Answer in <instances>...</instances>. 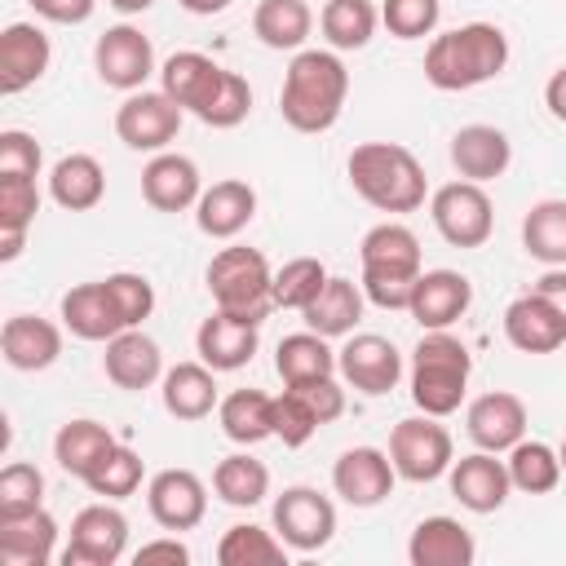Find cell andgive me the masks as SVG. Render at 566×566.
<instances>
[{"label": "cell", "instance_id": "1", "mask_svg": "<svg viewBox=\"0 0 566 566\" xmlns=\"http://www.w3.org/2000/svg\"><path fill=\"white\" fill-rule=\"evenodd\" d=\"M345 97H349V71L336 57V49H296L279 88V111L287 128L327 133L340 119Z\"/></svg>", "mask_w": 566, "mask_h": 566}, {"label": "cell", "instance_id": "2", "mask_svg": "<svg viewBox=\"0 0 566 566\" xmlns=\"http://www.w3.org/2000/svg\"><path fill=\"white\" fill-rule=\"evenodd\" d=\"M509 66V35L495 22H464L442 31L424 49V80L442 93L478 88Z\"/></svg>", "mask_w": 566, "mask_h": 566}, {"label": "cell", "instance_id": "3", "mask_svg": "<svg viewBox=\"0 0 566 566\" xmlns=\"http://www.w3.org/2000/svg\"><path fill=\"white\" fill-rule=\"evenodd\" d=\"M349 186L380 212H416L424 203V168L398 142H363L345 159Z\"/></svg>", "mask_w": 566, "mask_h": 566}, {"label": "cell", "instance_id": "4", "mask_svg": "<svg viewBox=\"0 0 566 566\" xmlns=\"http://www.w3.org/2000/svg\"><path fill=\"white\" fill-rule=\"evenodd\" d=\"M363 256V296L380 310H407L420 279V239L402 221H380L358 243Z\"/></svg>", "mask_w": 566, "mask_h": 566}, {"label": "cell", "instance_id": "5", "mask_svg": "<svg viewBox=\"0 0 566 566\" xmlns=\"http://www.w3.org/2000/svg\"><path fill=\"white\" fill-rule=\"evenodd\" d=\"M469 371H473V358L464 340H455L447 327L424 332L411 349V402L424 416H438V420L451 416L464 398Z\"/></svg>", "mask_w": 566, "mask_h": 566}, {"label": "cell", "instance_id": "6", "mask_svg": "<svg viewBox=\"0 0 566 566\" xmlns=\"http://www.w3.org/2000/svg\"><path fill=\"white\" fill-rule=\"evenodd\" d=\"M208 292L217 310H230L248 323H265L274 310V270L256 248H221L208 261Z\"/></svg>", "mask_w": 566, "mask_h": 566}, {"label": "cell", "instance_id": "7", "mask_svg": "<svg viewBox=\"0 0 566 566\" xmlns=\"http://www.w3.org/2000/svg\"><path fill=\"white\" fill-rule=\"evenodd\" d=\"M429 217L451 248H482L495 230V208L478 181H447L429 199Z\"/></svg>", "mask_w": 566, "mask_h": 566}, {"label": "cell", "instance_id": "8", "mask_svg": "<svg viewBox=\"0 0 566 566\" xmlns=\"http://www.w3.org/2000/svg\"><path fill=\"white\" fill-rule=\"evenodd\" d=\"M389 460L398 478L407 482H433L451 469V433L438 424V416H407L389 433Z\"/></svg>", "mask_w": 566, "mask_h": 566}, {"label": "cell", "instance_id": "9", "mask_svg": "<svg viewBox=\"0 0 566 566\" xmlns=\"http://www.w3.org/2000/svg\"><path fill=\"white\" fill-rule=\"evenodd\" d=\"M181 115H186V111H181L164 88H159V93L137 88V93H128L124 106L115 111V133H119V142H124L128 150H150V155H159V150H168V142H177Z\"/></svg>", "mask_w": 566, "mask_h": 566}, {"label": "cell", "instance_id": "10", "mask_svg": "<svg viewBox=\"0 0 566 566\" xmlns=\"http://www.w3.org/2000/svg\"><path fill=\"white\" fill-rule=\"evenodd\" d=\"M274 531L296 553H318L336 535V504L314 486H287L274 500Z\"/></svg>", "mask_w": 566, "mask_h": 566}, {"label": "cell", "instance_id": "11", "mask_svg": "<svg viewBox=\"0 0 566 566\" xmlns=\"http://www.w3.org/2000/svg\"><path fill=\"white\" fill-rule=\"evenodd\" d=\"M128 548V517L102 500L75 513L71 544L62 548V566H115Z\"/></svg>", "mask_w": 566, "mask_h": 566}, {"label": "cell", "instance_id": "12", "mask_svg": "<svg viewBox=\"0 0 566 566\" xmlns=\"http://www.w3.org/2000/svg\"><path fill=\"white\" fill-rule=\"evenodd\" d=\"M93 66H97V80L106 88H119V93H137L150 75H155V49H150V35H142L137 27L119 22V27H106L93 44Z\"/></svg>", "mask_w": 566, "mask_h": 566}, {"label": "cell", "instance_id": "13", "mask_svg": "<svg viewBox=\"0 0 566 566\" xmlns=\"http://www.w3.org/2000/svg\"><path fill=\"white\" fill-rule=\"evenodd\" d=\"M336 371L345 376V385H354L358 394H389L398 380H402V354L394 340L376 336V332H363V336H349L340 349H336Z\"/></svg>", "mask_w": 566, "mask_h": 566}, {"label": "cell", "instance_id": "14", "mask_svg": "<svg viewBox=\"0 0 566 566\" xmlns=\"http://www.w3.org/2000/svg\"><path fill=\"white\" fill-rule=\"evenodd\" d=\"M394 478H398L394 460H389L385 451H376V447H349V451H340L336 464H332V486H336V495H340L345 504H354V509H376V504H385L389 491H394Z\"/></svg>", "mask_w": 566, "mask_h": 566}, {"label": "cell", "instance_id": "15", "mask_svg": "<svg viewBox=\"0 0 566 566\" xmlns=\"http://www.w3.org/2000/svg\"><path fill=\"white\" fill-rule=\"evenodd\" d=\"M146 504L164 531H195L208 513V486L190 469H159L146 486Z\"/></svg>", "mask_w": 566, "mask_h": 566}, {"label": "cell", "instance_id": "16", "mask_svg": "<svg viewBox=\"0 0 566 566\" xmlns=\"http://www.w3.org/2000/svg\"><path fill=\"white\" fill-rule=\"evenodd\" d=\"M464 429L482 451L500 455V451H509V447H517L526 438V402L517 394H509V389H491V394L469 402Z\"/></svg>", "mask_w": 566, "mask_h": 566}, {"label": "cell", "instance_id": "17", "mask_svg": "<svg viewBox=\"0 0 566 566\" xmlns=\"http://www.w3.org/2000/svg\"><path fill=\"white\" fill-rule=\"evenodd\" d=\"M469 305H473V283L460 270H420L407 314L424 332H438V327H451L455 318H464Z\"/></svg>", "mask_w": 566, "mask_h": 566}, {"label": "cell", "instance_id": "18", "mask_svg": "<svg viewBox=\"0 0 566 566\" xmlns=\"http://www.w3.org/2000/svg\"><path fill=\"white\" fill-rule=\"evenodd\" d=\"M447 478H451V495H455L469 513H495V509L509 500V491H513L509 464L495 460V451H482V447H478L473 455L451 460Z\"/></svg>", "mask_w": 566, "mask_h": 566}, {"label": "cell", "instance_id": "19", "mask_svg": "<svg viewBox=\"0 0 566 566\" xmlns=\"http://www.w3.org/2000/svg\"><path fill=\"white\" fill-rule=\"evenodd\" d=\"M49 35L35 22H9L0 31V93L13 97L22 88H31L44 71H49Z\"/></svg>", "mask_w": 566, "mask_h": 566}, {"label": "cell", "instance_id": "20", "mask_svg": "<svg viewBox=\"0 0 566 566\" xmlns=\"http://www.w3.org/2000/svg\"><path fill=\"white\" fill-rule=\"evenodd\" d=\"M199 195H203L199 168H195V159H186L177 150H159L142 168V199L155 212H186L199 203Z\"/></svg>", "mask_w": 566, "mask_h": 566}, {"label": "cell", "instance_id": "21", "mask_svg": "<svg viewBox=\"0 0 566 566\" xmlns=\"http://www.w3.org/2000/svg\"><path fill=\"white\" fill-rule=\"evenodd\" d=\"M256 327H261V323H248V318H239V314H230V310H217V314H208V318L199 323L195 349H199V358H203L212 371H239V367L252 363V354H256Z\"/></svg>", "mask_w": 566, "mask_h": 566}, {"label": "cell", "instance_id": "22", "mask_svg": "<svg viewBox=\"0 0 566 566\" xmlns=\"http://www.w3.org/2000/svg\"><path fill=\"white\" fill-rule=\"evenodd\" d=\"M102 367H106V380L119 385V389H150L155 380H164V354L159 345L142 332V327H124L119 336L106 340V354H102Z\"/></svg>", "mask_w": 566, "mask_h": 566}, {"label": "cell", "instance_id": "23", "mask_svg": "<svg viewBox=\"0 0 566 566\" xmlns=\"http://www.w3.org/2000/svg\"><path fill=\"white\" fill-rule=\"evenodd\" d=\"M221 80H226V66H217L208 53H195V49H181V53H172V57L159 66V88H164L181 111H190V115H199V111L217 97Z\"/></svg>", "mask_w": 566, "mask_h": 566}, {"label": "cell", "instance_id": "24", "mask_svg": "<svg viewBox=\"0 0 566 566\" xmlns=\"http://www.w3.org/2000/svg\"><path fill=\"white\" fill-rule=\"evenodd\" d=\"M0 354L13 371H44L62 354V332L40 314H9L0 327Z\"/></svg>", "mask_w": 566, "mask_h": 566}, {"label": "cell", "instance_id": "25", "mask_svg": "<svg viewBox=\"0 0 566 566\" xmlns=\"http://www.w3.org/2000/svg\"><path fill=\"white\" fill-rule=\"evenodd\" d=\"M252 217H256V190L239 177L212 181L195 203V226L208 239H234L239 230H248Z\"/></svg>", "mask_w": 566, "mask_h": 566}, {"label": "cell", "instance_id": "26", "mask_svg": "<svg viewBox=\"0 0 566 566\" xmlns=\"http://www.w3.org/2000/svg\"><path fill=\"white\" fill-rule=\"evenodd\" d=\"M513 159V146L504 137V128L495 124H464L455 137H451V164L464 181H495Z\"/></svg>", "mask_w": 566, "mask_h": 566}, {"label": "cell", "instance_id": "27", "mask_svg": "<svg viewBox=\"0 0 566 566\" xmlns=\"http://www.w3.org/2000/svg\"><path fill=\"white\" fill-rule=\"evenodd\" d=\"M504 336L522 354H553L566 345V323L553 314L548 301H539L535 292H522L504 310Z\"/></svg>", "mask_w": 566, "mask_h": 566}, {"label": "cell", "instance_id": "28", "mask_svg": "<svg viewBox=\"0 0 566 566\" xmlns=\"http://www.w3.org/2000/svg\"><path fill=\"white\" fill-rule=\"evenodd\" d=\"M411 566H473L478 544L455 517H424L407 539Z\"/></svg>", "mask_w": 566, "mask_h": 566}, {"label": "cell", "instance_id": "29", "mask_svg": "<svg viewBox=\"0 0 566 566\" xmlns=\"http://www.w3.org/2000/svg\"><path fill=\"white\" fill-rule=\"evenodd\" d=\"M363 305H367L363 283L332 274V279L323 283V292L301 310V318H305V327H310V332H318V336H327V340H332V336H349V332L358 327Z\"/></svg>", "mask_w": 566, "mask_h": 566}, {"label": "cell", "instance_id": "30", "mask_svg": "<svg viewBox=\"0 0 566 566\" xmlns=\"http://www.w3.org/2000/svg\"><path fill=\"white\" fill-rule=\"evenodd\" d=\"M57 544V522L49 509L0 517V562L4 566H44Z\"/></svg>", "mask_w": 566, "mask_h": 566}, {"label": "cell", "instance_id": "31", "mask_svg": "<svg viewBox=\"0 0 566 566\" xmlns=\"http://www.w3.org/2000/svg\"><path fill=\"white\" fill-rule=\"evenodd\" d=\"M62 323L80 336V340H111L124 332V318L106 292V283H80L62 296Z\"/></svg>", "mask_w": 566, "mask_h": 566}, {"label": "cell", "instance_id": "32", "mask_svg": "<svg viewBox=\"0 0 566 566\" xmlns=\"http://www.w3.org/2000/svg\"><path fill=\"white\" fill-rule=\"evenodd\" d=\"M49 195H53V203L66 208V212H88V208H97L102 195H106V172H102V164H97L93 155H84V150L62 155V159L53 164V172H49Z\"/></svg>", "mask_w": 566, "mask_h": 566}, {"label": "cell", "instance_id": "33", "mask_svg": "<svg viewBox=\"0 0 566 566\" xmlns=\"http://www.w3.org/2000/svg\"><path fill=\"white\" fill-rule=\"evenodd\" d=\"M164 411L177 416V420H203L212 407H217V376L212 367L199 358V363H177L164 371Z\"/></svg>", "mask_w": 566, "mask_h": 566}, {"label": "cell", "instance_id": "34", "mask_svg": "<svg viewBox=\"0 0 566 566\" xmlns=\"http://www.w3.org/2000/svg\"><path fill=\"white\" fill-rule=\"evenodd\" d=\"M217 420L230 442L256 447V442L274 438V398L261 389H234L217 402Z\"/></svg>", "mask_w": 566, "mask_h": 566}, {"label": "cell", "instance_id": "35", "mask_svg": "<svg viewBox=\"0 0 566 566\" xmlns=\"http://www.w3.org/2000/svg\"><path fill=\"white\" fill-rule=\"evenodd\" d=\"M274 371L283 385H310V380H323V376H336V349L327 345V336L318 332H292L279 340V354H274Z\"/></svg>", "mask_w": 566, "mask_h": 566}, {"label": "cell", "instance_id": "36", "mask_svg": "<svg viewBox=\"0 0 566 566\" xmlns=\"http://www.w3.org/2000/svg\"><path fill=\"white\" fill-rule=\"evenodd\" d=\"M111 447H115V433L106 424H97V420H66L57 429V438H53V460H57L62 473L84 482L102 464V455Z\"/></svg>", "mask_w": 566, "mask_h": 566}, {"label": "cell", "instance_id": "37", "mask_svg": "<svg viewBox=\"0 0 566 566\" xmlns=\"http://www.w3.org/2000/svg\"><path fill=\"white\" fill-rule=\"evenodd\" d=\"M252 31L265 49H301L314 31V13L305 0H261L252 13Z\"/></svg>", "mask_w": 566, "mask_h": 566}, {"label": "cell", "instance_id": "38", "mask_svg": "<svg viewBox=\"0 0 566 566\" xmlns=\"http://www.w3.org/2000/svg\"><path fill=\"white\" fill-rule=\"evenodd\" d=\"M522 248L544 265H566V199H539L526 208Z\"/></svg>", "mask_w": 566, "mask_h": 566}, {"label": "cell", "instance_id": "39", "mask_svg": "<svg viewBox=\"0 0 566 566\" xmlns=\"http://www.w3.org/2000/svg\"><path fill=\"white\" fill-rule=\"evenodd\" d=\"M212 491L230 509H252L270 495V469L261 460H252L248 451H234L212 469Z\"/></svg>", "mask_w": 566, "mask_h": 566}, {"label": "cell", "instance_id": "40", "mask_svg": "<svg viewBox=\"0 0 566 566\" xmlns=\"http://www.w3.org/2000/svg\"><path fill=\"white\" fill-rule=\"evenodd\" d=\"M376 22H380V9H376L371 0H327L323 13H318L323 40H327L336 53L363 49V44L376 35Z\"/></svg>", "mask_w": 566, "mask_h": 566}, {"label": "cell", "instance_id": "41", "mask_svg": "<svg viewBox=\"0 0 566 566\" xmlns=\"http://www.w3.org/2000/svg\"><path fill=\"white\" fill-rule=\"evenodd\" d=\"M217 562L221 566H287V544L279 539V531L239 522V526H230L221 535Z\"/></svg>", "mask_w": 566, "mask_h": 566}, {"label": "cell", "instance_id": "42", "mask_svg": "<svg viewBox=\"0 0 566 566\" xmlns=\"http://www.w3.org/2000/svg\"><path fill=\"white\" fill-rule=\"evenodd\" d=\"M509 482H513V491H522V495H548L557 482H562V455L548 447V442H517V447H509Z\"/></svg>", "mask_w": 566, "mask_h": 566}, {"label": "cell", "instance_id": "43", "mask_svg": "<svg viewBox=\"0 0 566 566\" xmlns=\"http://www.w3.org/2000/svg\"><path fill=\"white\" fill-rule=\"evenodd\" d=\"M142 478H146L142 455H137L133 447L115 442V447L102 455V464L84 478V486H88L93 495H102V500H128V495L142 486Z\"/></svg>", "mask_w": 566, "mask_h": 566}, {"label": "cell", "instance_id": "44", "mask_svg": "<svg viewBox=\"0 0 566 566\" xmlns=\"http://www.w3.org/2000/svg\"><path fill=\"white\" fill-rule=\"evenodd\" d=\"M327 265L318 256H292L283 270H274V305L279 310H305L323 283H327Z\"/></svg>", "mask_w": 566, "mask_h": 566}, {"label": "cell", "instance_id": "45", "mask_svg": "<svg viewBox=\"0 0 566 566\" xmlns=\"http://www.w3.org/2000/svg\"><path fill=\"white\" fill-rule=\"evenodd\" d=\"M44 509V473L27 460L0 469V517H22Z\"/></svg>", "mask_w": 566, "mask_h": 566}, {"label": "cell", "instance_id": "46", "mask_svg": "<svg viewBox=\"0 0 566 566\" xmlns=\"http://www.w3.org/2000/svg\"><path fill=\"white\" fill-rule=\"evenodd\" d=\"M102 283H106V292H111V301H115L124 327H142V323L150 318V310H155V287H150L146 274L119 270V274H106Z\"/></svg>", "mask_w": 566, "mask_h": 566}, {"label": "cell", "instance_id": "47", "mask_svg": "<svg viewBox=\"0 0 566 566\" xmlns=\"http://www.w3.org/2000/svg\"><path fill=\"white\" fill-rule=\"evenodd\" d=\"M314 429H318V416H314L310 398L287 385L274 398V438H283V447H305L314 438Z\"/></svg>", "mask_w": 566, "mask_h": 566}, {"label": "cell", "instance_id": "48", "mask_svg": "<svg viewBox=\"0 0 566 566\" xmlns=\"http://www.w3.org/2000/svg\"><path fill=\"white\" fill-rule=\"evenodd\" d=\"M442 4L438 0H385L380 4V22L389 27V35L398 40H420L438 27Z\"/></svg>", "mask_w": 566, "mask_h": 566}, {"label": "cell", "instance_id": "49", "mask_svg": "<svg viewBox=\"0 0 566 566\" xmlns=\"http://www.w3.org/2000/svg\"><path fill=\"white\" fill-rule=\"evenodd\" d=\"M248 111H252V88H248V80H243L239 71H226L217 97L199 111V119H203L208 128H234V124L248 119Z\"/></svg>", "mask_w": 566, "mask_h": 566}, {"label": "cell", "instance_id": "50", "mask_svg": "<svg viewBox=\"0 0 566 566\" xmlns=\"http://www.w3.org/2000/svg\"><path fill=\"white\" fill-rule=\"evenodd\" d=\"M40 212L35 177H0V230H31Z\"/></svg>", "mask_w": 566, "mask_h": 566}, {"label": "cell", "instance_id": "51", "mask_svg": "<svg viewBox=\"0 0 566 566\" xmlns=\"http://www.w3.org/2000/svg\"><path fill=\"white\" fill-rule=\"evenodd\" d=\"M40 142L22 128L0 133V177H40Z\"/></svg>", "mask_w": 566, "mask_h": 566}, {"label": "cell", "instance_id": "52", "mask_svg": "<svg viewBox=\"0 0 566 566\" xmlns=\"http://www.w3.org/2000/svg\"><path fill=\"white\" fill-rule=\"evenodd\" d=\"M292 389H301V394L310 398L318 424H332V420L345 411V389L336 385V376H323V380H310V385H292Z\"/></svg>", "mask_w": 566, "mask_h": 566}, {"label": "cell", "instance_id": "53", "mask_svg": "<svg viewBox=\"0 0 566 566\" xmlns=\"http://www.w3.org/2000/svg\"><path fill=\"white\" fill-rule=\"evenodd\" d=\"M31 9L44 18V22H57V27H80L93 18L97 0H31Z\"/></svg>", "mask_w": 566, "mask_h": 566}, {"label": "cell", "instance_id": "54", "mask_svg": "<svg viewBox=\"0 0 566 566\" xmlns=\"http://www.w3.org/2000/svg\"><path fill=\"white\" fill-rule=\"evenodd\" d=\"M133 562H137V566H150V562L186 566V562H190V548H186L177 535H164V539H150V544H142V548L133 553Z\"/></svg>", "mask_w": 566, "mask_h": 566}, {"label": "cell", "instance_id": "55", "mask_svg": "<svg viewBox=\"0 0 566 566\" xmlns=\"http://www.w3.org/2000/svg\"><path fill=\"white\" fill-rule=\"evenodd\" d=\"M531 292H535L539 301H548V305H553V314L566 323V270H562V265H548V270L531 283Z\"/></svg>", "mask_w": 566, "mask_h": 566}, {"label": "cell", "instance_id": "56", "mask_svg": "<svg viewBox=\"0 0 566 566\" xmlns=\"http://www.w3.org/2000/svg\"><path fill=\"white\" fill-rule=\"evenodd\" d=\"M544 106L553 111V119L566 124V66H557V71L548 75V84H544Z\"/></svg>", "mask_w": 566, "mask_h": 566}, {"label": "cell", "instance_id": "57", "mask_svg": "<svg viewBox=\"0 0 566 566\" xmlns=\"http://www.w3.org/2000/svg\"><path fill=\"white\" fill-rule=\"evenodd\" d=\"M186 13H199V18H212V13H221V9H230V0H177Z\"/></svg>", "mask_w": 566, "mask_h": 566}, {"label": "cell", "instance_id": "58", "mask_svg": "<svg viewBox=\"0 0 566 566\" xmlns=\"http://www.w3.org/2000/svg\"><path fill=\"white\" fill-rule=\"evenodd\" d=\"M155 0H111V9L115 13H124V18H133V13H146Z\"/></svg>", "mask_w": 566, "mask_h": 566}, {"label": "cell", "instance_id": "59", "mask_svg": "<svg viewBox=\"0 0 566 566\" xmlns=\"http://www.w3.org/2000/svg\"><path fill=\"white\" fill-rule=\"evenodd\" d=\"M557 455H562V473H566V438H562V447H557Z\"/></svg>", "mask_w": 566, "mask_h": 566}]
</instances>
